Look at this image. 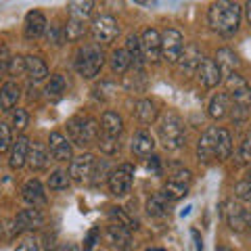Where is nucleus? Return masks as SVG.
Returning a JSON list of instances; mask_svg holds the SVG:
<instances>
[{"label":"nucleus","mask_w":251,"mask_h":251,"mask_svg":"<svg viewBox=\"0 0 251 251\" xmlns=\"http://www.w3.org/2000/svg\"><path fill=\"white\" fill-rule=\"evenodd\" d=\"M188 184H191V172L188 170H176L174 174L168 178V182L163 184L161 195L168 201H178L188 193Z\"/></svg>","instance_id":"6"},{"label":"nucleus","mask_w":251,"mask_h":251,"mask_svg":"<svg viewBox=\"0 0 251 251\" xmlns=\"http://www.w3.org/2000/svg\"><path fill=\"white\" fill-rule=\"evenodd\" d=\"M216 147H218V128H209L207 132H203L197 143L199 161L209 163L211 159H216Z\"/></svg>","instance_id":"11"},{"label":"nucleus","mask_w":251,"mask_h":251,"mask_svg":"<svg viewBox=\"0 0 251 251\" xmlns=\"http://www.w3.org/2000/svg\"><path fill=\"white\" fill-rule=\"evenodd\" d=\"M117 136H109V134H103V136H99V147H100V151H103L105 155H113L117 153V149H120V143H117Z\"/></svg>","instance_id":"39"},{"label":"nucleus","mask_w":251,"mask_h":251,"mask_svg":"<svg viewBox=\"0 0 251 251\" xmlns=\"http://www.w3.org/2000/svg\"><path fill=\"white\" fill-rule=\"evenodd\" d=\"M153 149H155L153 136L149 134V132H145V130L136 132L134 138H132V151H134L138 157H147V155L153 153Z\"/></svg>","instance_id":"21"},{"label":"nucleus","mask_w":251,"mask_h":251,"mask_svg":"<svg viewBox=\"0 0 251 251\" xmlns=\"http://www.w3.org/2000/svg\"><path fill=\"white\" fill-rule=\"evenodd\" d=\"M67 132L69 138L74 140V145L86 147L99 140V124L88 115H75L67 122Z\"/></svg>","instance_id":"3"},{"label":"nucleus","mask_w":251,"mask_h":251,"mask_svg":"<svg viewBox=\"0 0 251 251\" xmlns=\"http://www.w3.org/2000/svg\"><path fill=\"white\" fill-rule=\"evenodd\" d=\"M140 46H143V54L147 61L157 63L161 57V36L157 29H147L143 38H140Z\"/></svg>","instance_id":"12"},{"label":"nucleus","mask_w":251,"mask_h":251,"mask_svg":"<svg viewBox=\"0 0 251 251\" xmlns=\"http://www.w3.org/2000/svg\"><path fill=\"white\" fill-rule=\"evenodd\" d=\"M63 31H65V40H69V42H77V40H82L84 34H86V23H84L82 19L69 17L67 25L63 27Z\"/></svg>","instance_id":"33"},{"label":"nucleus","mask_w":251,"mask_h":251,"mask_svg":"<svg viewBox=\"0 0 251 251\" xmlns=\"http://www.w3.org/2000/svg\"><path fill=\"white\" fill-rule=\"evenodd\" d=\"M25 67H27V75L31 82H42L46 75H49V67L40 57H25Z\"/></svg>","instance_id":"24"},{"label":"nucleus","mask_w":251,"mask_h":251,"mask_svg":"<svg viewBox=\"0 0 251 251\" xmlns=\"http://www.w3.org/2000/svg\"><path fill=\"white\" fill-rule=\"evenodd\" d=\"M27 122H29V115H27L25 109H17V111L13 113V128L15 130H25Z\"/></svg>","instance_id":"44"},{"label":"nucleus","mask_w":251,"mask_h":251,"mask_svg":"<svg viewBox=\"0 0 251 251\" xmlns=\"http://www.w3.org/2000/svg\"><path fill=\"white\" fill-rule=\"evenodd\" d=\"M147 168L153 170V174H161V159L159 157H151V159L147 161Z\"/></svg>","instance_id":"51"},{"label":"nucleus","mask_w":251,"mask_h":251,"mask_svg":"<svg viewBox=\"0 0 251 251\" xmlns=\"http://www.w3.org/2000/svg\"><path fill=\"white\" fill-rule=\"evenodd\" d=\"M180 61H182V67L186 69V72H193V69H197L201 65V50H199V46L197 44H188L184 52H182V57H180Z\"/></svg>","instance_id":"27"},{"label":"nucleus","mask_w":251,"mask_h":251,"mask_svg":"<svg viewBox=\"0 0 251 251\" xmlns=\"http://www.w3.org/2000/svg\"><path fill=\"white\" fill-rule=\"evenodd\" d=\"M126 50H128L130 59H132V65H134L136 69H140V65H143V46H140V38L130 34L128 38H126Z\"/></svg>","instance_id":"29"},{"label":"nucleus","mask_w":251,"mask_h":251,"mask_svg":"<svg viewBox=\"0 0 251 251\" xmlns=\"http://www.w3.org/2000/svg\"><path fill=\"white\" fill-rule=\"evenodd\" d=\"M109 218H111V224L124 226V228H128V230H136L138 228V222L130 214H126L122 207H111V211H109Z\"/></svg>","instance_id":"32"},{"label":"nucleus","mask_w":251,"mask_h":251,"mask_svg":"<svg viewBox=\"0 0 251 251\" xmlns=\"http://www.w3.org/2000/svg\"><path fill=\"white\" fill-rule=\"evenodd\" d=\"M184 52V38L178 29L170 27L161 36V54L166 57L168 63H178Z\"/></svg>","instance_id":"7"},{"label":"nucleus","mask_w":251,"mask_h":251,"mask_svg":"<svg viewBox=\"0 0 251 251\" xmlns=\"http://www.w3.org/2000/svg\"><path fill=\"white\" fill-rule=\"evenodd\" d=\"M245 15H247V21L251 25V0H247V4H245Z\"/></svg>","instance_id":"53"},{"label":"nucleus","mask_w":251,"mask_h":251,"mask_svg":"<svg viewBox=\"0 0 251 251\" xmlns=\"http://www.w3.org/2000/svg\"><path fill=\"white\" fill-rule=\"evenodd\" d=\"M92 9H94V0H72L69 2V17L86 21L90 17Z\"/></svg>","instance_id":"28"},{"label":"nucleus","mask_w":251,"mask_h":251,"mask_svg":"<svg viewBox=\"0 0 251 251\" xmlns=\"http://www.w3.org/2000/svg\"><path fill=\"white\" fill-rule=\"evenodd\" d=\"M197 75L203 86L214 88V86H218L220 80H222V69L218 67V63L214 59H203L201 65L197 67Z\"/></svg>","instance_id":"13"},{"label":"nucleus","mask_w":251,"mask_h":251,"mask_svg":"<svg viewBox=\"0 0 251 251\" xmlns=\"http://www.w3.org/2000/svg\"><path fill=\"white\" fill-rule=\"evenodd\" d=\"M237 161L239 163H251V134L241 143L239 151H237Z\"/></svg>","instance_id":"42"},{"label":"nucleus","mask_w":251,"mask_h":251,"mask_svg":"<svg viewBox=\"0 0 251 251\" xmlns=\"http://www.w3.org/2000/svg\"><path fill=\"white\" fill-rule=\"evenodd\" d=\"M234 195L245 201V203H251V180H243V182H239L237 186H234Z\"/></svg>","instance_id":"43"},{"label":"nucleus","mask_w":251,"mask_h":251,"mask_svg":"<svg viewBox=\"0 0 251 251\" xmlns=\"http://www.w3.org/2000/svg\"><path fill=\"white\" fill-rule=\"evenodd\" d=\"M247 228H251V214H247Z\"/></svg>","instance_id":"54"},{"label":"nucleus","mask_w":251,"mask_h":251,"mask_svg":"<svg viewBox=\"0 0 251 251\" xmlns=\"http://www.w3.org/2000/svg\"><path fill=\"white\" fill-rule=\"evenodd\" d=\"M107 237L111 241L113 247H120V249H130V230L124 228V226H117V224H111L107 228Z\"/></svg>","instance_id":"23"},{"label":"nucleus","mask_w":251,"mask_h":251,"mask_svg":"<svg viewBox=\"0 0 251 251\" xmlns=\"http://www.w3.org/2000/svg\"><path fill=\"white\" fill-rule=\"evenodd\" d=\"M9 75L13 77H19L23 74H27V67H25V57H21V54H15V57H11L9 61Z\"/></svg>","instance_id":"40"},{"label":"nucleus","mask_w":251,"mask_h":251,"mask_svg":"<svg viewBox=\"0 0 251 251\" xmlns=\"http://www.w3.org/2000/svg\"><path fill=\"white\" fill-rule=\"evenodd\" d=\"M100 6L107 11H120L124 9V0H100Z\"/></svg>","instance_id":"49"},{"label":"nucleus","mask_w":251,"mask_h":251,"mask_svg":"<svg viewBox=\"0 0 251 251\" xmlns=\"http://www.w3.org/2000/svg\"><path fill=\"white\" fill-rule=\"evenodd\" d=\"M228 109H230L228 94L218 92L216 97L211 99V103H209V115L214 117V120H222V117H226V113H228Z\"/></svg>","instance_id":"26"},{"label":"nucleus","mask_w":251,"mask_h":251,"mask_svg":"<svg viewBox=\"0 0 251 251\" xmlns=\"http://www.w3.org/2000/svg\"><path fill=\"white\" fill-rule=\"evenodd\" d=\"M65 88H67L65 77H63L61 74H54V75H50L49 84H46V94H49V99L59 100L63 97V92H65Z\"/></svg>","instance_id":"35"},{"label":"nucleus","mask_w":251,"mask_h":251,"mask_svg":"<svg viewBox=\"0 0 251 251\" xmlns=\"http://www.w3.org/2000/svg\"><path fill=\"white\" fill-rule=\"evenodd\" d=\"M11 128L4 122H0V155L6 153L11 149Z\"/></svg>","instance_id":"41"},{"label":"nucleus","mask_w":251,"mask_h":251,"mask_svg":"<svg viewBox=\"0 0 251 251\" xmlns=\"http://www.w3.org/2000/svg\"><path fill=\"white\" fill-rule=\"evenodd\" d=\"M159 138L168 151H176V149L184 147V126L180 117L174 113H168L159 124Z\"/></svg>","instance_id":"4"},{"label":"nucleus","mask_w":251,"mask_h":251,"mask_svg":"<svg viewBox=\"0 0 251 251\" xmlns=\"http://www.w3.org/2000/svg\"><path fill=\"white\" fill-rule=\"evenodd\" d=\"M136 117L143 124H153L157 120V107H155L153 100H149V99L138 100L136 103Z\"/></svg>","instance_id":"31"},{"label":"nucleus","mask_w":251,"mask_h":251,"mask_svg":"<svg viewBox=\"0 0 251 251\" xmlns=\"http://www.w3.org/2000/svg\"><path fill=\"white\" fill-rule=\"evenodd\" d=\"M134 184V166L132 163H122L109 174V188L115 197H124L132 191Z\"/></svg>","instance_id":"5"},{"label":"nucleus","mask_w":251,"mask_h":251,"mask_svg":"<svg viewBox=\"0 0 251 251\" xmlns=\"http://www.w3.org/2000/svg\"><path fill=\"white\" fill-rule=\"evenodd\" d=\"M218 251H232V249H228V247H220Z\"/></svg>","instance_id":"56"},{"label":"nucleus","mask_w":251,"mask_h":251,"mask_svg":"<svg viewBox=\"0 0 251 251\" xmlns=\"http://www.w3.org/2000/svg\"><path fill=\"white\" fill-rule=\"evenodd\" d=\"M232 153V138H230V132L228 130H224V128H220L218 130V147H216V157L220 161H224V159H228Z\"/></svg>","instance_id":"30"},{"label":"nucleus","mask_w":251,"mask_h":251,"mask_svg":"<svg viewBox=\"0 0 251 251\" xmlns=\"http://www.w3.org/2000/svg\"><path fill=\"white\" fill-rule=\"evenodd\" d=\"M49 149L57 161H72V145L61 132H52L49 136Z\"/></svg>","instance_id":"14"},{"label":"nucleus","mask_w":251,"mask_h":251,"mask_svg":"<svg viewBox=\"0 0 251 251\" xmlns=\"http://www.w3.org/2000/svg\"><path fill=\"white\" fill-rule=\"evenodd\" d=\"M46 17L40 11H29L25 15V36L27 38H38L46 31Z\"/></svg>","instance_id":"19"},{"label":"nucleus","mask_w":251,"mask_h":251,"mask_svg":"<svg viewBox=\"0 0 251 251\" xmlns=\"http://www.w3.org/2000/svg\"><path fill=\"white\" fill-rule=\"evenodd\" d=\"M21 97V88L17 82H6L2 88H0V109L2 111H11V109L17 105V100Z\"/></svg>","instance_id":"20"},{"label":"nucleus","mask_w":251,"mask_h":251,"mask_svg":"<svg viewBox=\"0 0 251 251\" xmlns=\"http://www.w3.org/2000/svg\"><path fill=\"white\" fill-rule=\"evenodd\" d=\"M90 31H92L94 40L113 42L117 38V34H120V25H117L113 15H99V17H94L92 25H90Z\"/></svg>","instance_id":"8"},{"label":"nucleus","mask_w":251,"mask_h":251,"mask_svg":"<svg viewBox=\"0 0 251 251\" xmlns=\"http://www.w3.org/2000/svg\"><path fill=\"white\" fill-rule=\"evenodd\" d=\"M49 40H50L52 44H57V46L65 42V31H63V27L50 25V29H49Z\"/></svg>","instance_id":"45"},{"label":"nucleus","mask_w":251,"mask_h":251,"mask_svg":"<svg viewBox=\"0 0 251 251\" xmlns=\"http://www.w3.org/2000/svg\"><path fill=\"white\" fill-rule=\"evenodd\" d=\"M249 180H251V170H249Z\"/></svg>","instance_id":"57"},{"label":"nucleus","mask_w":251,"mask_h":251,"mask_svg":"<svg viewBox=\"0 0 251 251\" xmlns=\"http://www.w3.org/2000/svg\"><path fill=\"white\" fill-rule=\"evenodd\" d=\"M27 163L31 170H44L49 166V153L40 143H34L29 149V157H27Z\"/></svg>","instance_id":"25"},{"label":"nucleus","mask_w":251,"mask_h":251,"mask_svg":"<svg viewBox=\"0 0 251 251\" xmlns=\"http://www.w3.org/2000/svg\"><path fill=\"white\" fill-rule=\"evenodd\" d=\"M97 239H99V228H92L88 232V239H86V243H84V251H90L94 247V243H97Z\"/></svg>","instance_id":"50"},{"label":"nucleus","mask_w":251,"mask_h":251,"mask_svg":"<svg viewBox=\"0 0 251 251\" xmlns=\"http://www.w3.org/2000/svg\"><path fill=\"white\" fill-rule=\"evenodd\" d=\"M228 92L230 97L234 99V105H241V107H251V86L243 80L239 74H230L228 80Z\"/></svg>","instance_id":"9"},{"label":"nucleus","mask_w":251,"mask_h":251,"mask_svg":"<svg viewBox=\"0 0 251 251\" xmlns=\"http://www.w3.org/2000/svg\"><path fill=\"white\" fill-rule=\"evenodd\" d=\"M136 4H140V6H153L155 4V0H134Z\"/></svg>","instance_id":"52"},{"label":"nucleus","mask_w":251,"mask_h":251,"mask_svg":"<svg viewBox=\"0 0 251 251\" xmlns=\"http://www.w3.org/2000/svg\"><path fill=\"white\" fill-rule=\"evenodd\" d=\"M29 140L25 136H19L15 143L11 145V157H9V166L13 170H21L23 166L27 163V157H29Z\"/></svg>","instance_id":"15"},{"label":"nucleus","mask_w":251,"mask_h":251,"mask_svg":"<svg viewBox=\"0 0 251 251\" xmlns=\"http://www.w3.org/2000/svg\"><path fill=\"white\" fill-rule=\"evenodd\" d=\"M147 251H166V249H159V247H153V249H147Z\"/></svg>","instance_id":"55"},{"label":"nucleus","mask_w":251,"mask_h":251,"mask_svg":"<svg viewBox=\"0 0 251 251\" xmlns=\"http://www.w3.org/2000/svg\"><path fill=\"white\" fill-rule=\"evenodd\" d=\"M69 174L67 172H63V170H54L52 174L49 176V186H50V191H65V188L69 186Z\"/></svg>","instance_id":"37"},{"label":"nucleus","mask_w":251,"mask_h":251,"mask_svg":"<svg viewBox=\"0 0 251 251\" xmlns=\"http://www.w3.org/2000/svg\"><path fill=\"white\" fill-rule=\"evenodd\" d=\"M216 59H218V61H216L218 67L224 69V72H228V74L239 65V57H237V54H234L230 49H220L218 54H216Z\"/></svg>","instance_id":"36"},{"label":"nucleus","mask_w":251,"mask_h":251,"mask_svg":"<svg viewBox=\"0 0 251 251\" xmlns=\"http://www.w3.org/2000/svg\"><path fill=\"white\" fill-rule=\"evenodd\" d=\"M166 197L163 195H155L147 201V214L149 216H163L166 214Z\"/></svg>","instance_id":"38"},{"label":"nucleus","mask_w":251,"mask_h":251,"mask_svg":"<svg viewBox=\"0 0 251 251\" xmlns=\"http://www.w3.org/2000/svg\"><path fill=\"white\" fill-rule=\"evenodd\" d=\"M9 61H11V54H9V49L2 44L0 46V74L9 69Z\"/></svg>","instance_id":"47"},{"label":"nucleus","mask_w":251,"mask_h":251,"mask_svg":"<svg viewBox=\"0 0 251 251\" xmlns=\"http://www.w3.org/2000/svg\"><path fill=\"white\" fill-rule=\"evenodd\" d=\"M100 128H103V134L120 138L122 130H124V122H122V117L117 115L115 111H105L103 120H100Z\"/></svg>","instance_id":"22"},{"label":"nucleus","mask_w":251,"mask_h":251,"mask_svg":"<svg viewBox=\"0 0 251 251\" xmlns=\"http://www.w3.org/2000/svg\"><path fill=\"white\" fill-rule=\"evenodd\" d=\"M21 193H23V199H25L29 205H34V207L44 205V203H46L44 188H42V184H40V180H36V178H34V180H27V182L23 184Z\"/></svg>","instance_id":"18"},{"label":"nucleus","mask_w":251,"mask_h":251,"mask_svg":"<svg viewBox=\"0 0 251 251\" xmlns=\"http://www.w3.org/2000/svg\"><path fill=\"white\" fill-rule=\"evenodd\" d=\"M92 170H94V157L90 153L80 155L69 161V178L74 182H86L92 176Z\"/></svg>","instance_id":"10"},{"label":"nucleus","mask_w":251,"mask_h":251,"mask_svg":"<svg viewBox=\"0 0 251 251\" xmlns=\"http://www.w3.org/2000/svg\"><path fill=\"white\" fill-rule=\"evenodd\" d=\"M105 65V54L97 44H86L75 54V69L86 80H92Z\"/></svg>","instance_id":"2"},{"label":"nucleus","mask_w":251,"mask_h":251,"mask_svg":"<svg viewBox=\"0 0 251 251\" xmlns=\"http://www.w3.org/2000/svg\"><path fill=\"white\" fill-rule=\"evenodd\" d=\"M132 65V59L126 49H117L111 52V69L113 74H126L128 72V67Z\"/></svg>","instance_id":"34"},{"label":"nucleus","mask_w":251,"mask_h":251,"mask_svg":"<svg viewBox=\"0 0 251 251\" xmlns=\"http://www.w3.org/2000/svg\"><path fill=\"white\" fill-rule=\"evenodd\" d=\"M15 224H17L19 230H34V228H40L44 224V216L40 209L31 207V209H23L15 218Z\"/></svg>","instance_id":"17"},{"label":"nucleus","mask_w":251,"mask_h":251,"mask_svg":"<svg viewBox=\"0 0 251 251\" xmlns=\"http://www.w3.org/2000/svg\"><path fill=\"white\" fill-rule=\"evenodd\" d=\"M15 251H40V249H38V243L34 239H23Z\"/></svg>","instance_id":"48"},{"label":"nucleus","mask_w":251,"mask_h":251,"mask_svg":"<svg viewBox=\"0 0 251 251\" xmlns=\"http://www.w3.org/2000/svg\"><path fill=\"white\" fill-rule=\"evenodd\" d=\"M224 207H226L224 216H226V222H228L230 228L237 230V232L245 230L247 228V211L243 209L239 203H234V201H228Z\"/></svg>","instance_id":"16"},{"label":"nucleus","mask_w":251,"mask_h":251,"mask_svg":"<svg viewBox=\"0 0 251 251\" xmlns=\"http://www.w3.org/2000/svg\"><path fill=\"white\" fill-rule=\"evenodd\" d=\"M207 21L214 31L224 36H230L239 29L241 25V9L239 4H234L232 0H216L209 6Z\"/></svg>","instance_id":"1"},{"label":"nucleus","mask_w":251,"mask_h":251,"mask_svg":"<svg viewBox=\"0 0 251 251\" xmlns=\"http://www.w3.org/2000/svg\"><path fill=\"white\" fill-rule=\"evenodd\" d=\"M232 109V120L237 122V124H241V122H245L247 120V107H241V105H232L230 107Z\"/></svg>","instance_id":"46"}]
</instances>
